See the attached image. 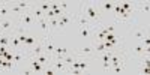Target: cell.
Listing matches in <instances>:
<instances>
[{
	"label": "cell",
	"instance_id": "cell-11",
	"mask_svg": "<svg viewBox=\"0 0 150 75\" xmlns=\"http://www.w3.org/2000/svg\"><path fill=\"white\" fill-rule=\"evenodd\" d=\"M38 23H39V26H41V29H42V32H44V38H47V36H50L51 35V29H50V26H48V21L45 20V18H41V20H38Z\"/></svg>",
	"mask_w": 150,
	"mask_h": 75
},
{
	"label": "cell",
	"instance_id": "cell-18",
	"mask_svg": "<svg viewBox=\"0 0 150 75\" xmlns=\"http://www.w3.org/2000/svg\"><path fill=\"white\" fill-rule=\"evenodd\" d=\"M75 59H77V54H66V56L63 57V62H65V63L69 66V65L72 63V62H74Z\"/></svg>",
	"mask_w": 150,
	"mask_h": 75
},
{
	"label": "cell",
	"instance_id": "cell-17",
	"mask_svg": "<svg viewBox=\"0 0 150 75\" xmlns=\"http://www.w3.org/2000/svg\"><path fill=\"white\" fill-rule=\"evenodd\" d=\"M101 8L104 11H112V9H114V2H102Z\"/></svg>",
	"mask_w": 150,
	"mask_h": 75
},
{
	"label": "cell",
	"instance_id": "cell-19",
	"mask_svg": "<svg viewBox=\"0 0 150 75\" xmlns=\"http://www.w3.org/2000/svg\"><path fill=\"white\" fill-rule=\"evenodd\" d=\"M80 32H81V35H83L84 38H90V36H92L90 27H81V29H80Z\"/></svg>",
	"mask_w": 150,
	"mask_h": 75
},
{
	"label": "cell",
	"instance_id": "cell-21",
	"mask_svg": "<svg viewBox=\"0 0 150 75\" xmlns=\"http://www.w3.org/2000/svg\"><path fill=\"white\" fill-rule=\"evenodd\" d=\"M135 38H137V39H138V41H143V39H144V33H143L141 30L135 32Z\"/></svg>",
	"mask_w": 150,
	"mask_h": 75
},
{
	"label": "cell",
	"instance_id": "cell-13",
	"mask_svg": "<svg viewBox=\"0 0 150 75\" xmlns=\"http://www.w3.org/2000/svg\"><path fill=\"white\" fill-rule=\"evenodd\" d=\"M30 11H32V14H33V17H35V20H36V21L45 17V12H44L42 9H39V6H32V9H30Z\"/></svg>",
	"mask_w": 150,
	"mask_h": 75
},
{
	"label": "cell",
	"instance_id": "cell-26",
	"mask_svg": "<svg viewBox=\"0 0 150 75\" xmlns=\"http://www.w3.org/2000/svg\"><path fill=\"white\" fill-rule=\"evenodd\" d=\"M3 35H5V33H3V32H2V30H0V38H2V36H3Z\"/></svg>",
	"mask_w": 150,
	"mask_h": 75
},
{
	"label": "cell",
	"instance_id": "cell-5",
	"mask_svg": "<svg viewBox=\"0 0 150 75\" xmlns=\"http://www.w3.org/2000/svg\"><path fill=\"white\" fill-rule=\"evenodd\" d=\"M24 60H29V54L24 53L23 50H17V51L12 53V62L15 63V66L20 65V63H23Z\"/></svg>",
	"mask_w": 150,
	"mask_h": 75
},
{
	"label": "cell",
	"instance_id": "cell-3",
	"mask_svg": "<svg viewBox=\"0 0 150 75\" xmlns=\"http://www.w3.org/2000/svg\"><path fill=\"white\" fill-rule=\"evenodd\" d=\"M18 26H15V21L11 20V18H2L0 20V30L3 33L9 35V33H14L17 30Z\"/></svg>",
	"mask_w": 150,
	"mask_h": 75
},
{
	"label": "cell",
	"instance_id": "cell-9",
	"mask_svg": "<svg viewBox=\"0 0 150 75\" xmlns=\"http://www.w3.org/2000/svg\"><path fill=\"white\" fill-rule=\"evenodd\" d=\"M38 39H39L38 36H29V35H27V38H26V44H24V50L27 51V54L30 53V50L33 48V45L38 42Z\"/></svg>",
	"mask_w": 150,
	"mask_h": 75
},
{
	"label": "cell",
	"instance_id": "cell-23",
	"mask_svg": "<svg viewBox=\"0 0 150 75\" xmlns=\"http://www.w3.org/2000/svg\"><path fill=\"white\" fill-rule=\"evenodd\" d=\"M23 74H26V75H32V74H35V71H33L32 68H29V69H23Z\"/></svg>",
	"mask_w": 150,
	"mask_h": 75
},
{
	"label": "cell",
	"instance_id": "cell-14",
	"mask_svg": "<svg viewBox=\"0 0 150 75\" xmlns=\"http://www.w3.org/2000/svg\"><path fill=\"white\" fill-rule=\"evenodd\" d=\"M78 56V54H77ZM78 62H80V69H81V72H84V71H87L89 69V66H90V63H89V59H83V57H80L78 56Z\"/></svg>",
	"mask_w": 150,
	"mask_h": 75
},
{
	"label": "cell",
	"instance_id": "cell-20",
	"mask_svg": "<svg viewBox=\"0 0 150 75\" xmlns=\"http://www.w3.org/2000/svg\"><path fill=\"white\" fill-rule=\"evenodd\" d=\"M39 9H42L44 12L50 11V3H47V2H42V3H39Z\"/></svg>",
	"mask_w": 150,
	"mask_h": 75
},
{
	"label": "cell",
	"instance_id": "cell-4",
	"mask_svg": "<svg viewBox=\"0 0 150 75\" xmlns=\"http://www.w3.org/2000/svg\"><path fill=\"white\" fill-rule=\"evenodd\" d=\"M74 21H77V24H78L80 29H81V27H92V23L87 20V17L83 14L81 11H78V14H75Z\"/></svg>",
	"mask_w": 150,
	"mask_h": 75
},
{
	"label": "cell",
	"instance_id": "cell-7",
	"mask_svg": "<svg viewBox=\"0 0 150 75\" xmlns=\"http://www.w3.org/2000/svg\"><path fill=\"white\" fill-rule=\"evenodd\" d=\"M44 53V41L42 39H38V42L33 45V48L30 50V53H29V59H33L36 56H39Z\"/></svg>",
	"mask_w": 150,
	"mask_h": 75
},
{
	"label": "cell",
	"instance_id": "cell-16",
	"mask_svg": "<svg viewBox=\"0 0 150 75\" xmlns=\"http://www.w3.org/2000/svg\"><path fill=\"white\" fill-rule=\"evenodd\" d=\"M47 21H48V26H50V29H51V32L59 27V18H57V17L53 18V20H47Z\"/></svg>",
	"mask_w": 150,
	"mask_h": 75
},
{
	"label": "cell",
	"instance_id": "cell-10",
	"mask_svg": "<svg viewBox=\"0 0 150 75\" xmlns=\"http://www.w3.org/2000/svg\"><path fill=\"white\" fill-rule=\"evenodd\" d=\"M78 56H87V57H95V48L93 47H83L80 51L77 53Z\"/></svg>",
	"mask_w": 150,
	"mask_h": 75
},
{
	"label": "cell",
	"instance_id": "cell-8",
	"mask_svg": "<svg viewBox=\"0 0 150 75\" xmlns=\"http://www.w3.org/2000/svg\"><path fill=\"white\" fill-rule=\"evenodd\" d=\"M44 41V53H47V54H50V56H51L53 57V53H54V44L51 42V38H50V36H47L45 38V39H42Z\"/></svg>",
	"mask_w": 150,
	"mask_h": 75
},
{
	"label": "cell",
	"instance_id": "cell-15",
	"mask_svg": "<svg viewBox=\"0 0 150 75\" xmlns=\"http://www.w3.org/2000/svg\"><path fill=\"white\" fill-rule=\"evenodd\" d=\"M0 45L8 47V48L11 47V33H9V35H6V33H5L2 38H0Z\"/></svg>",
	"mask_w": 150,
	"mask_h": 75
},
{
	"label": "cell",
	"instance_id": "cell-1",
	"mask_svg": "<svg viewBox=\"0 0 150 75\" xmlns=\"http://www.w3.org/2000/svg\"><path fill=\"white\" fill-rule=\"evenodd\" d=\"M80 11L87 17V20H89L92 24L95 23V24H98V26H101V14H99L98 5H95L92 2H84V3L80 5Z\"/></svg>",
	"mask_w": 150,
	"mask_h": 75
},
{
	"label": "cell",
	"instance_id": "cell-25",
	"mask_svg": "<svg viewBox=\"0 0 150 75\" xmlns=\"http://www.w3.org/2000/svg\"><path fill=\"white\" fill-rule=\"evenodd\" d=\"M105 29H107V33H112L116 27H114V26H108V27H105Z\"/></svg>",
	"mask_w": 150,
	"mask_h": 75
},
{
	"label": "cell",
	"instance_id": "cell-12",
	"mask_svg": "<svg viewBox=\"0 0 150 75\" xmlns=\"http://www.w3.org/2000/svg\"><path fill=\"white\" fill-rule=\"evenodd\" d=\"M29 66L35 71V74H36V72H42V71H44V65H42V63H39V62H36L35 59H29Z\"/></svg>",
	"mask_w": 150,
	"mask_h": 75
},
{
	"label": "cell",
	"instance_id": "cell-6",
	"mask_svg": "<svg viewBox=\"0 0 150 75\" xmlns=\"http://www.w3.org/2000/svg\"><path fill=\"white\" fill-rule=\"evenodd\" d=\"M51 66L56 69V72H57V74H66V72H68V65L65 63L63 60L53 59V60H51Z\"/></svg>",
	"mask_w": 150,
	"mask_h": 75
},
{
	"label": "cell",
	"instance_id": "cell-24",
	"mask_svg": "<svg viewBox=\"0 0 150 75\" xmlns=\"http://www.w3.org/2000/svg\"><path fill=\"white\" fill-rule=\"evenodd\" d=\"M143 45L146 48H149V45H150V39H149V38H144V39H143Z\"/></svg>",
	"mask_w": 150,
	"mask_h": 75
},
{
	"label": "cell",
	"instance_id": "cell-22",
	"mask_svg": "<svg viewBox=\"0 0 150 75\" xmlns=\"http://www.w3.org/2000/svg\"><path fill=\"white\" fill-rule=\"evenodd\" d=\"M141 74H144V75H149V74H150V69H149V66H143V68H141Z\"/></svg>",
	"mask_w": 150,
	"mask_h": 75
},
{
	"label": "cell",
	"instance_id": "cell-2",
	"mask_svg": "<svg viewBox=\"0 0 150 75\" xmlns=\"http://www.w3.org/2000/svg\"><path fill=\"white\" fill-rule=\"evenodd\" d=\"M35 21H36V20H35V17H33V14H32V11H30V9L23 11L21 14H20L18 27H21V29H24V30L27 32V30L32 27V24H33Z\"/></svg>",
	"mask_w": 150,
	"mask_h": 75
}]
</instances>
